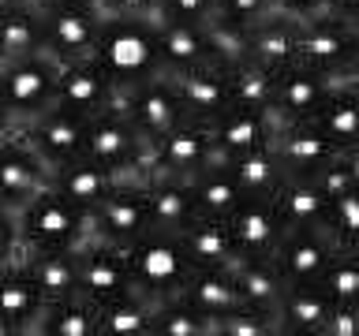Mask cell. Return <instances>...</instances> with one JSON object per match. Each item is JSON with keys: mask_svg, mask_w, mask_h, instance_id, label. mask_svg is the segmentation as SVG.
I'll use <instances>...</instances> for the list:
<instances>
[{"mask_svg": "<svg viewBox=\"0 0 359 336\" xmlns=\"http://www.w3.org/2000/svg\"><path fill=\"white\" fill-rule=\"evenodd\" d=\"M348 78H359V30H355V45H352V60H348Z\"/></svg>", "mask_w": 359, "mask_h": 336, "instance_id": "cell-51", "label": "cell"}, {"mask_svg": "<svg viewBox=\"0 0 359 336\" xmlns=\"http://www.w3.org/2000/svg\"><path fill=\"white\" fill-rule=\"evenodd\" d=\"M236 276V288L247 307H262V310H273L277 314V302L285 295V276L277 273L273 258H240V265L232 269Z\"/></svg>", "mask_w": 359, "mask_h": 336, "instance_id": "cell-35", "label": "cell"}, {"mask_svg": "<svg viewBox=\"0 0 359 336\" xmlns=\"http://www.w3.org/2000/svg\"><path fill=\"white\" fill-rule=\"evenodd\" d=\"M161 4L172 19H187V22H210L217 15V0H161Z\"/></svg>", "mask_w": 359, "mask_h": 336, "instance_id": "cell-46", "label": "cell"}, {"mask_svg": "<svg viewBox=\"0 0 359 336\" xmlns=\"http://www.w3.org/2000/svg\"><path fill=\"white\" fill-rule=\"evenodd\" d=\"M318 284L330 291L333 302H359V251H337Z\"/></svg>", "mask_w": 359, "mask_h": 336, "instance_id": "cell-40", "label": "cell"}, {"mask_svg": "<svg viewBox=\"0 0 359 336\" xmlns=\"http://www.w3.org/2000/svg\"><path fill=\"white\" fill-rule=\"evenodd\" d=\"M157 56H161V71L165 75L210 64L213 60V45H210L206 22H187V19L168 15L161 27H157Z\"/></svg>", "mask_w": 359, "mask_h": 336, "instance_id": "cell-22", "label": "cell"}, {"mask_svg": "<svg viewBox=\"0 0 359 336\" xmlns=\"http://www.w3.org/2000/svg\"><path fill=\"white\" fill-rule=\"evenodd\" d=\"M94 56L116 78V86H135L150 75H161L157 27L146 15H105Z\"/></svg>", "mask_w": 359, "mask_h": 336, "instance_id": "cell-2", "label": "cell"}, {"mask_svg": "<svg viewBox=\"0 0 359 336\" xmlns=\"http://www.w3.org/2000/svg\"><path fill=\"white\" fill-rule=\"evenodd\" d=\"M318 336H359V302H333Z\"/></svg>", "mask_w": 359, "mask_h": 336, "instance_id": "cell-45", "label": "cell"}, {"mask_svg": "<svg viewBox=\"0 0 359 336\" xmlns=\"http://www.w3.org/2000/svg\"><path fill=\"white\" fill-rule=\"evenodd\" d=\"M45 187H53V168L34 153V146L11 127L0 142V202L11 209H22L30 198H38Z\"/></svg>", "mask_w": 359, "mask_h": 336, "instance_id": "cell-11", "label": "cell"}, {"mask_svg": "<svg viewBox=\"0 0 359 336\" xmlns=\"http://www.w3.org/2000/svg\"><path fill=\"white\" fill-rule=\"evenodd\" d=\"M187 183H191V195H195V206H198L202 217L229 220V213L247 198L243 187H240V179L232 176L229 161H221V157L213 164H206L202 172L187 176Z\"/></svg>", "mask_w": 359, "mask_h": 336, "instance_id": "cell-27", "label": "cell"}, {"mask_svg": "<svg viewBox=\"0 0 359 336\" xmlns=\"http://www.w3.org/2000/svg\"><path fill=\"white\" fill-rule=\"evenodd\" d=\"M116 97V78L105 71L97 56H79V60H64L56 71V105L75 108L94 116L97 108L112 105Z\"/></svg>", "mask_w": 359, "mask_h": 336, "instance_id": "cell-17", "label": "cell"}, {"mask_svg": "<svg viewBox=\"0 0 359 336\" xmlns=\"http://www.w3.org/2000/svg\"><path fill=\"white\" fill-rule=\"evenodd\" d=\"M38 332H45V336H97V302H90L83 291L49 302L41 314Z\"/></svg>", "mask_w": 359, "mask_h": 336, "instance_id": "cell-36", "label": "cell"}, {"mask_svg": "<svg viewBox=\"0 0 359 336\" xmlns=\"http://www.w3.org/2000/svg\"><path fill=\"white\" fill-rule=\"evenodd\" d=\"M330 15H341V19H348V22H355L359 27V0H330Z\"/></svg>", "mask_w": 359, "mask_h": 336, "instance_id": "cell-49", "label": "cell"}, {"mask_svg": "<svg viewBox=\"0 0 359 336\" xmlns=\"http://www.w3.org/2000/svg\"><path fill=\"white\" fill-rule=\"evenodd\" d=\"M213 336H280V321L273 310L243 302L224 318H213Z\"/></svg>", "mask_w": 359, "mask_h": 336, "instance_id": "cell-39", "label": "cell"}, {"mask_svg": "<svg viewBox=\"0 0 359 336\" xmlns=\"http://www.w3.org/2000/svg\"><path fill=\"white\" fill-rule=\"evenodd\" d=\"M11 127H15V120H11V112L4 105V94H0V131H11Z\"/></svg>", "mask_w": 359, "mask_h": 336, "instance_id": "cell-52", "label": "cell"}, {"mask_svg": "<svg viewBox=\"0 0 359 336\" xmlns=\"http://www.w3.org/2000/svg\"><path fill=\"white\" fill-rule=\"evenodd\" d=\"M213 161H217V150H213V139H210V123L187 116L180 127L168 131L165 139L146 146L142 179H150V176H184L187 179Z\"/></svg>", "mask_w": 359, "mask_h": 336, "instance_id": "cell-6", "label": "cell"}, {"mask_svg": "<svg viewBox=\"0 0 359 336\" xmlns=\"http://www.w3.org/2000/svg\"><path fill=\"white\" fill-rule=\"evenodd\" d=\"M325 224H330L333 239L341 243V251H359V187L344 190L330 202Z\"/></svg>", "mask_w": 359, "mask_h": 336, "instance_id": "cell-41", "label": "cell"}, {"mask_svg": "<svg viewBox=\"0 0 359 336\" xmlns=\"http://www.w3.org/2000/svg\"><path fill=\"white\" fill-rule=\"evenodd\" d=\"M30 4H38V8H53V4H64V0H30Z\"/></svg>", "mask_w": 359, "mask_h": 336, "instance_id": "cell-55", "label": "cell"}, {"mask_svg": "<svg viewBox=\"0 0 359 336\" xmlns=\"http://www.w3.org/2000/svg\"><path fill=\"white\" fill-rule=\"evenodd\" d=\"M19 4H22V0H0V15H8V11L19 8Z\"/></svg>", "mask_w": 359, "mask_h": 336, "instance_id": "cell-54", "label": "cell"}, {"mask_svg": "<svg viewBox=\"0 0 359 336\" xmlns=\"http://www.w3.org/2000/svg\"><path fill=\"white\" fill-rule=\"evenodd\" d=\"M86 127H90L86 112L64 108V105L53 101V105L41 108L38 116L22 120L15 131L34 146V153L56 172L60 164H72V161H79V157H86Z\"/></svg>", "mask_w": 359, "mask_h": 336, "instance_id": "cell-5", "label": "cell"}, {"mask_svg": "<svg viewBox=\"0 0 359 336\" xmlns=\"http://www.w3.org/2000/svg\"><path fill=\"white\" fill-rule=\"evenodd\" d=\"M38 52H45V15L38 4L22 0L19 8L0 15V67Z\"/></svg>", "mask_w": 359, "mask_h": 336, "instance_id": "cell-28", "label": "cell"}, {"mask_svg": "<svg viewBox=\"0 0 359 336\" xmlns=\"http://www.w3.org/2000/svg\"><path fill=\"white\" fill-rule=\"evenodd\" d=\"M330 8V0H277V11L288 19H314Z\"/></svg>", "mask_w": 359, "mask_h": 336, "instance_id": "cell-47", "label": "cell"}, {"mask_svg": "<svg viewBox=\"0 0 359 336\" xmlns=\"http://www.w3.org/2000/svg\"><path fill=\"white\" fill-rule=\"evenodd\" d=\"M333 90V75L318 71L311 64H288L273 75V112L280 123H296V120H311L322 108V101Z\"/></svg>", "mask_w": 359, "mask_h": 336, "instance_id": "cell-15", "label": "cell"}, {"mask_svg": "<svg viewBox=\"0 0 359 336\" xmlns=\"http://www.w3.org/2000/svg\"><path fill=\"white\" fill-rule=\"evenodd\" d=\"M4 134H8V131H0V142H4Z\"/></svg>", "mask_w": 359, "mask_h": 336, "instance_id": "cell-56", "label": "cell"}, {"mask_svg": "<svg viewBox=\"0 0 359 336\" xmlns=\"http://www.w3.org/2000/svg\"><path fill=\"white\" fill-rule=\"evenodd\" d=\"M355 30H359L355 22L330 15V11H322L314 19H299V60L325 75H344L348 60H352Z\"/></svg>", "mask_w": 359, "mask_h": 336, "instance_id": "cell-14", "label": "cell"}, {"mask_svg": "<svg viewBox=\"0 0 359 336\" xmlns=\"http://www.w3.org/2000/svg\"><path fill=\"white\" fill-rule=\"evenodd\" d=\"M45 15V52L53 60H79V56H94L101 38V11L97 0H64V4L41 8Z\"/></svg>", "mask_w": 359, "mask_h": 336, "instance_id": "cell-7", "label": "cell"}, {"mask_svg": "<svg viewBox=\"0 0 359 336\" xmlns=\"http://www.w3.org/2000/svg\"><path fill=\"white\" fill-rule=\"evenodd\" d=\"M79 291H83L90 302H97V307L139 291L123 246L105 243V239L79 246Z\"/></svg>", "mask_w": 359, "mask_h": 336, "instance_id": "cell-12", "label": "cell"}, {"mask_svg": "<svg viewBox=\"0 0 359 336\" xmlns=\"http://www.w3.org/2000/svg\"><path fill=\"white\" fill-rule=\"evenodd\" d=\"M146 198H150L154 228L180 232L184 224L198 217L195 195H191V183L184 176H150L146 179Z\"/></svg>", "mask_w": 359, "mask_h": 336, "instance_id": "cell-29", "label": "cell"}, {"mask_svg": "<svg viewBox=\"0 0 359 336\" xmlns=\"http://www.w3.org/2000/svg\"><path fill=\"white\" fill-rule=\"evenodd\" d=\"M341 161H344V168L352 172L355 187H359V142H355V146H344V150H341Z\"/></svg>", "mask_w": 359, "mask_h": 336, "instance_id": "cell-50", "label": "cell"}, {"mask_svg": "<svg viewBox=\"0 0 359 336\" xmlns=\"http://www.w3.org/2000/svg\"><path fill=\"white\" fill-rule=\"evenodd\" d=\"M112 105H120L123 112H128V120L135 123V131L142 134L146 146L165 139L168 131L187 120L184 101H180L172 78H168L165 71L142 78V83H135V86H116Z\"/></svg>", "mask_w": 359, "mask_h": 336, "instance_id": "cell-4", "label": "cell"}, {"mask_svg": "<svg viewBox=\"0 0 359 336\" xmlns=\"http://www.w3.org/2000/svg\"><path fill=\"white\" fill-rule=\"evenodd\" d=\"M22 262L45 302L67 299L79 291V251H22Z\"/></svg>", "mask_w": 359, "mask_h": 336, "instance_id": "cell-31", "label": "cell"}, {"mask_svg": "<svg viewBox=\"0 0 359 336\" xmlns=\"http://www.w3.org/2000/svg\"><path fill=\"white\" fill-rule=\"evenodd\" d=\"M180 239H184L195 269H236L243 258L229 232V220H217V217H202L198 213L191 224L180 228Z\"/></svg>", "mask_w": 359, "mask_h": 336, "instance_id": "cell-24", "label": "cell"}, {"mask_svg": "<svg viewBox=\"0 0 359 336\" xmlns=\"http://www.w3.org/2000/svg\"><path fill=\"white\" fill-rule=\"evenodd\" d=\"M123 179H142V176H128V172H112V168L90 161V157H79L72 164H60L53 172V187L60 190L64 198H72L75 206L94 209L97 202H105L112 190H116Z\"/></svg>", "mask_w": 359, "mask_h": 336, "instance_id": "cell-23", "label": "cell"}, {"mask_svg": "<svg viewBox=\"0 0 359 336\" xmlns=\"http://www.w3.org/2000/svg\"><path fill=\"white\" fill-rule=\"evenodd\" d=\"M273 150H277V157H280V164H285L288 176H311V172L325 168L337 153H341L330 142V134L318 131L311 120L280 123V131L273 139Z\"/></svg>", "mask_w": 359, "mask_h": 336, "instance_id": "cell-20", "label": "cell"}, {"mask_svg": "<svg viewBox=\"0 0 359 336\" xmlns=\"http://www.w3.org/2000/svg\"><path fill=\"white\" fill-rule=\"evenodd\" d=\"M176 86L180 101H184L187 116L195 120H213L217 112L232 108V83H229V64L210 60L198 67H187V71L168 75Z\"/></svg>", "mask_w": 359, "mask_h": 336, "instance_id": "cell-19", "label": "cell"}, {"mask_svg": "<svg viewBox=\"0 0 359 336\" xmlns=\"http://www.w3.org/2000/svg\"><path fill=\"white\" fill-rule=\"evenodd\" d=\"M19 235L22 251H79L86 243H97L94 209L75 206L56 187H45L19 209Z\"/></svg>", "mask_w": 359, "mask_h": 336, "instance_id": "cell-1", "label": "cell"}, {"mask_svg": "<svg viewBox=\"0 0 359 336\" xmlns=\"http://www.w3.org/2000/svg\"><path fill=\"white\" fill-rule=\"evenodd\" d=\"M123 254H128V262H131L135 284H139V291L150 299L180 295L187 284V276L195 273V262H191L180 232H168V228L142 232L135 243L123 246Z\"/></svg>", "mask_w": 359, "mask_h": 336, "instance_id": "cell-3", "label": "cell"}, {"mask_svg": "<svg viewBox=\"0 0 359 336\" xmlns=\"http://www.w3.org/2000/svg\"><path fill=\"white\" fill-rule=\"evenodd\" d=\"M56 71H60V60H53L49 52L11 60L0 67V94H4V105L15 120V127L56 101Z\"/></svg>", "mask_w": 359, "mask_h": 336, "instance_id": "cell-9", "label": "cell"}, {"mask_svg": "<svg viewBox=\"0 0 359 336\" xmlns=\"http://www.w3.org/2000/svg\"><path fill=\"white\" fill-rule=\"evenodd\" d=\"M94 224H97V239L128 246L142 232L154 228L150 217V198H146V179H123L105 202L94 206Z\"/></svg>", "mask_w": 359, "mask_h": 336, "instance_id": "cell-13", "label": "cell"}, {"mask_svg": "<svg viewBox=\"0 0 359 336\" xmlns=\"http://www.w3.org/2000/svg\"><path fill=\"white\" fill-rule=\"evenodd\" d=\"M0 336H19V332H15V325H11V321L0 318Z\"/></svg>", "mask_w": 359, "mask_h": 336, "instance_id": "cell-53", "label": "cell"}, {"mask_svg": "<svg viewBox=\"0 0 359 336\" xmlns=\"http://www.w3.org/2000/svg\"><path fill=\"white\" fill-rule=\"evenodd\" d=\"M229 232L243 258H269L280 235L288 232L273 195H247L240 206L229 213Z\"/></svg>", "mask_w": 359, "mask_h": 336, "instance_id": "cell-16", "label": "cell"}, {"mask_svg": "<svg viewBox=\"0 0 359 336\" xmlns=\"http://www.w3.org/2000/svg\"><path fill=\"white\" fill-rule=\"evenodd\" d=\"M45 307H49V302H45V295L38 291V284H34L22 254L0 265V318L15 325L19 336L38 329Z\"/></svg>", "mask_w": 359, "mask_h": 336, "instance_id": "cell-21", "label": "cell"}, {"mask_svg": "<svg viewBox=\"0 0 359 336\" xmlns=\"http://www.w3.org/2000/svg\"><path fill=\"white\" fill-rule=\"evenodd\" d=\"M341 251V243L333 239L330 224H299L280 235V243L273 246V265L285 276V284H318V276L325 273V265L333 262V254Z\"/></svg>", "mask_w": 359, "mask_h": 336, "instance_id": "cell-10", "label": "cell"}, {"mask_svg": "<svg viewBox=\"0 0 359 336\" xmlns=\"http://www.w3.org/2000/svg\"><path fill=\"white\" fill-rule=\"evenodd\" d=\"M330 310L333 299L322 284H288L277 302L280 336H318Z\"/></svg>", "mask_w": 359, "mask_h": 336, "instance_id": "cell-26", "label": "cell"}, {"mask_svg": "<svg viewBox=\"0 0 359 336\" xmlns=\"http://www.w3.org/2000/svg\"><path fill=\"white\" fill-rule=\"evenodd\" d=\"M273 202L280 209L288 228H299V224H318L330 213V198L325 190L314 183L311 176H285L280 187L273 190Z\"/></svg>", "mask_w": 359, "mask_h": 336, "instance_id": "cell-32", "label": "cell"}, {"mask_svg": "<svg viewBox=\"0 0 359 336\" xmlns=\"http://www.w3.org/2000/svg\"><path fill=\"white\" fill-rule=\"evenodd\" d=\"M22 254V235H19V209L0 202V265Z\"/></svg>", "mask_w": 359, "mask_h": 336, "instance_id": "cell-44", "label": "cell"}, {"mask_svg": "<svg viewBox=\"0 0 359 336\" xmlns=\"http://www.w3.org/2000/svg\"><path fill=\"white\" fill-rule=\"evenodd\" d=\"M247 60H258L269 71L299 60V19L288 15H269L255 27H247Z\"/></svg>", "mask_w": 359, "mask_h": 336, "instance_id": "cell-25", "label": "cell"}, {"mask_svg": "<svg viewBox=\"0 0 359 336\" xmlns=\"http://www.w3.org/2000/svg\"><path fill=\"white\" fill-rule=\"evenodd\" d=\"M217 15L255 27V22L277 15V0H217Z\"/></svg>", "mask_w": 359, "mask_h": 336, "instance_id": "cell-42", "label": "cell"}, {"mask_svg": "<svg viewBox=\"0 0 359 336\" xmlns=\"http://www.w3.org/2000/svg\"><path fill=\"white\" fill-rule=\"evenodd\" d=\"M150 336H213V318L195 310L187 299H157L154 302V321Z\"/></svg>", "mask_w": 359, "mask_h": 336, "instance_id": "cell-37", "label": "cell"}, {"mask_svg": "<svg viewBox=\"0 0 359 336\" xmlns=\"http://www.w3.org/2000/svg\"><path fill=\"white\" fill-rule=\"evenodd\" d=\"M224 161H229L232 176L240 179L243 195H273L280 187V179L288 176L277 150H273V142L255 146V150H243V153H232V157H224Z\"/></svg>", "mask_w": 359, "mask_h": 336, "instance_id": "cell-33", "label": "cell"}, {"mask_svg": "<svg viewBox=\"0 0 359 336\" xmlns=\"http://www.w3.org/2000/svg\"><path fill=\"white\" fill-rule=\"evenodd\" d=\"M273 75L258 60L229 64V83H232V105L243 108H273Z\"/></svg>", "mask_w": 359, "mask_h": 336, "instance_id": "cell-38", "label": "cell"}, {"mask_svg": "<svg viewBox=\"0 0 359 336\" xmlns=\"http://www.w3.org/2000/svg\"><path fill=\"white\" fill-rule=\"evenodd\" d=\"M206 123H210V139H213L217 157H232V153L255 150V146H269L280 131V120L273 108H243V105L224 108Z\"/></svg>", "mask_w": 359, "mask_h": 336, "instance_id": "cell-18", "label": "cell"}, {"mask_svg": "<svg viewBox=\"0 0 359 336\" xmlns=\"http://www.w3.org/2000/svg\"><path fill=\"white\" fill-rule=\"evenodd\" d=\"M86 157L112 168V172L142 176L146 142H142V134L135 131V123L128 120V112H123L120 105H105V108H97L94 116H90Z\"/></svg>", "mask_w": 359, "mask_h": 336, "instance_id": "cell-8", "label": "cell"}, {"mask_svg": "<svg viewBox=\"0 0 359 336\" xmlns=\"http://www.w3.org/2000/svg\"><path fill=\"white\" fill-rule=\"evenodd\" d=\"M154 302L157 299L142 295V291L101 302L97 307V336H150Z\"/></svg>", "mask_w": 359, "mask_h": 336, "instance_id": "cell-34", "label": "cell"}, {"mask_svg": "<svg viewBox=\"0 0 359 336\" xmlns=\"http://www.w3.org/2000/svg\"><path fill=\"white\" fill-rule=\"evenodd\" d=\"M180 299H187L195 310H202L206 318H224L232 314L236 307H243V295L236 288V276L232 269H195L187 276Z\"/></svg>", "mask_w": 359, "mask_h": 336, "instance_id": "cell-30", "label": "cell"}, {"mask_svg": "<svg viewBox=\"0 0 359 336\" xmlns=\"http://www.w3.org/2000/svg\"><path fill=\"white\" fill-rule=\"evenodd\" d=\"M105 15H142L154 0H97Z\"/></svg>", "mask_w": 359, "mask_h": 336, "instance_id": "cell-48", "label": "cell"}, {"mask_svg": "<svg viewBox=\"0 0 359 336\" xmlns=\"http://www.w3.org/2000/svg\"><path fill=\"white\" fill-rule=\"evenodd\" d=\"M311 179H314V183H318V187L325 190V198H330V202H333L337 195H344V190H352V187H355V179H352V172L344 168L341 153H337V157H333V161L325 164V168H318V172H311Z\"/></svg>", "mask_w": 359, "mask_h": 336, "instance_id": "cell-43", "label": "cell"}]
</instances>
